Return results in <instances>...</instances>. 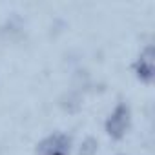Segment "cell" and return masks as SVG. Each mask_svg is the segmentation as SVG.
<instances>
[{
  "label": "cell",
  "mask_w": 155,
  "mask_h": 155,
  "mask_svg": "<svg viewBox=\"0 0 155 155\" xmlns=\"http://www.w3.org/2000/svg\"><path fill=\"white\" fill-rule=\"evenodd\" d=\"M97 148H99V142L93 137H88L86 140H82L81 150H79V155H95L97 153Z\"/></svg>",
  "instance_id": "5"
},
{
  "label": "cell",
  "mask_w": 155,
  "mask_h": 155,
  "mask_svg": "<svg viewBox=\"0 0 155 155\" xmlns=\"http://www.w3.org/2000/svg\"><path fill=\"white\" fill-rule=\"evenodd\" d=\"M71 139L64 133H55L38 142L37 155H69Z\"/></svg>",
  "instance_id": "2"
},
{
  "label": "cell",
  "mask_w": 155,
  "mask_h": 155,
  "mask_svg": "<svg viewBox=\"0 0 155 155\" xmlns=\"http://www.w3.org/2000/svg\"><path fill=\"white\" fill-rule=\"evenodd\" d=\"M135 71L137 77L142 82H151L153 75H155V66H153V46L144 48V51L140 53L137 64H135Z\"/></svg>",
  "instance_id": "3"
},
{
  "label": "cell",
  "mask_w": 155,
  "mask_h": 155,
  "mask_svg": "<svg viewBox=\"0 0 155 155\" xmlns=\"http://www.w3.org/2000/svg\"><path fill=\"white\" fill-rule=\"evenodd\" d=\"M130 117H131L130 106L124 104V102H120L111 111V115L106 120V131H108V135L111 139H115V140L122 139L124 133H126V130L130 128Z\"/></svg>",
  "instance_id": "1"
},
{
  "label": "cell",
  "mask_w": 155,
  "mask_h": 155,
  "mask_svg": "<svg viewBox=\"0 0 155 155\" xmlns=\"http://www.w3.org/2000/svg\"><path fill=\"white\" fill-rule=\"evenodd\" d=\"M81 97H79V93H68L64 99H62V102H60V106L68 111V113H75V111H79L81 110Z\"/></svg>",
  "instance_id": "4"
},
{
  "label": "cell",
  "mask_w": 155,
  "mask_h": 155,
  "mask_svg": "<svg viewBox=\"0 0 155 155\" xmlns=\"http://www.w3.org/2000/svg\"><path fill=\"white\" fill-rule=\"evenodd\" d=\"M119 155H122V153H119Z\"/></svg>",
  "instance_id": "6"
}]
</instances>
